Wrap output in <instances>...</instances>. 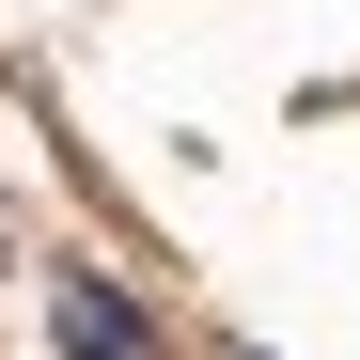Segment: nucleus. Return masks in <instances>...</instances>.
Wrapping results in <instances>:
<instances>
[{
  "label": "nucleus",
  "instance_id": "f257e3e1",
  "mask_svg": "<svg viewBox=\"0 0 360 360\" xmlns=\"http://www.w3.org/2000/svg\"><path fill=\"white\" fill-rule=\"evenodd\" d=\"M47 345H63V360H157V329H141L94 266H47Z\"/></svg>",
  "mask_w": 360,
  "mask_h": 360
}]
</instances>
